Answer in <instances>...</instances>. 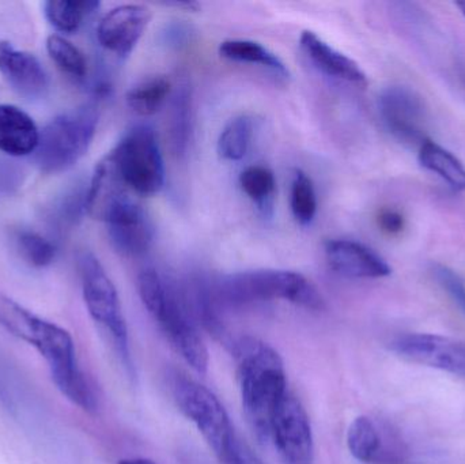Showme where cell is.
Segmentation results:
<instances>
[{
	"instance_id": "9a60e30c",
	"label": "cell",
	"mask_w": 465,
	"mask_h": 464,
	"mask_svg": "<svg viewBox=\"0 0 465 464\" xmlns=\"http://www.w3.org/2000/svg\"><path fill=\"white\" fill-rule=\"evenodd\" d=\"M0 74L18 94L30 100L45 97L49 78L40 60L10 43H0Z\"/></svg>"
},
{
	"instance_id": "83f0119b",
	"label": "cell",
	"mask_w": 465,
	"mask_h": 464,
	"mask_svg": "<svg viewBox=\"0 0 465 464\" xmlns=\"http://www.w3.org/2000/svg\"><path fill=\"white\" fill-rule=\"evenodd\" d=\"M379 432L368 417H357L347 430V447L355 459L362 463L373 462L380 451Z\"/></svg>"
},
{
	"instance_id": "d6986e66",
	"label": "cell",
	"mask_w": 465,
	"mask_h": 464,
	"mask_svg": "<svg viewBox=\"0 0 465 464\" xmlns=\"http://www.w3.org/2000/svg\"><path fill=\"white\" fill-rule=\"evenodd\" d=\"M188 310L198 326L210 334L223 337V324L220 318V301L215 293L214 281L204 275H191L182 286Z\"/></svg>"
},
{
	"instance_id": "cb8c5ba5",
	"label": "cell",
	"mask_w": 465,
	"mask_h": 464,
	"mask_svg": "<svg viewBox=\"0 0 465 464\" xmlns=\"http://www.w3.org/2000/svg\"><path fill=\"white\" fill-rule=\"evenodd\" d=\"M173 84L163 75L150 76L131 87L127 93V104L141 116H153L171 98Z\"/></svg>"
},
{
	"instance_id": "d590c367",
	"label": "cell",
	"mask_w": 465,
	"mask_h": 464,
	"mask_svg": "<svg viewBox=\"0 0 465 464\" xmlns=\"http://www.w3.org/2000/svg\"><path fill=\"white\" fill-rule=\"evenodd\" d=\"M119 464H157L147 458H130V459L120 460Z\"/></svg>"
},
{
	"instance_id": "4fadbf2b",
	"label": "cell",
	"mask_w": 465,
	"mask_h": 464,
	"mask_svg": "<svg viewBox=\"0 0 465 464\" xmlns=\"http://www.w3.org/2000/svg\"><path fill=\"white\" fill-rule=\"evenodd\" d=\"M105 223L112 247L125 258L143 256L154 242V225L134 199L114 212Z\"/></svg>"
},
{
	"instance_id": "7c38bea8",
	"label": "cell",
	"mask_w": 465,
	"mask_h": 464,
	"mask_svg": "<svg viewBox=\"0 0 465 464\" xmlns=\"http://www.w3.org/2000/svg\"><path fill=\"white\" fill-rule=\"evenodd\" d=\"M150 21L152 13L144 5H123L112 8L98 24V43L116 56H128L138 45Z\"/></svg>"
},
{
	"instance_id": "52a82bcc",
	"label": "cell",
	"mask_w": 465,
	"mask_h": 464,
	"mask_svg": "<svg viewBox=\"0 0 465 464\" xmlns=\"http://www.w3.org/2000/svg\"><path fill=\"white\" fill-rule=\"evenodd\" d=\"M169 390L179 410L198 428L221 462H225L238 440L231 419L217 395L177 370L169 375Z\"/></svg>"
},
{
	"instance_id": "30bf717a",
	"label": "cell",
	"mask_w": 465,
	"mask_h": 464,
	"mask_svg": "<svg viewBox=\"0 0 465 464\" xmlns=\"http://www.w3.org/2000/svg\"><path fill=\"white\" fill-rule=\"evenodd\" d=\"M379 112L388 133L409 144L426 141V108L422 98L406 86L387 87L379 97Z\"/></svg>"
},
{
	"instance_id": "d6a6232c",
	"label": "cell",
	"mask_w": 465,
	"mask_h": 464,
	"mask_svg": "<svg viewBox=\"0 0 465 464\" xmlns=\"http://www.w3.org/2000/svg\"><path fill=\"white\" fill-rule=\"evenodd\" d=\"M161 37L169 48L180 49L193 41V30L185 22L174 21L163 27Z\"/></svg>"
},
{
	"instance_id": "4316f807",
	"label": "cell",
	"mask_w": 465,
	"mask_h": 464,
	"mask_svg": "<svg viewBox=\"0 0 465 464\" xmlns=\"http://www.w3.org/2000/svg\"><path fill=\"white\" fill-rule=\"evenodd\" d=\"M46 51L52 62L65 75L75 81H84L87 76V60L81 49L76 48L62 35H52L46 40Z\"/></svg>"
},
{
	"instance_id": "6da1fadb",
	"label": "cell",
	"mask_w": 465,
	"mask_h": 464,
	"mask_svg": "<svg viewBox=\"0 0 465 464\" xmlns=\"http://www.w3.org/2000/svg\"><path fill=\"white\" fill-rule=\"evenodd\" d=\"M0 327L32 346L48 365L52 381L74 406L94 413L97 397L76 356L75 342L67 330L35 315L0 291Z\"/></svg>"
},
{
	"instance_id": "ffe728a7",
	"label": "cell",
	"mask_w": 465,
	"mask_h": 464,
	"mask_svg": "<svg viewBox=\"0 0 465 464\" xmlns=\"http://www.w3.org/2000/svg\"><path fill=\"white\" fill-rule=\"evenodd\" d=\"M193 89L190 82L182 79L171 95L168 133L172 152L177 158H185L193 141Z\"/></svg>"
},
{
	"instance_id": "f546056e",
	"label": "cell",
	"mask_w": 465,
	"mask_h": 464,
	"mask_svg": "<svg viewBox=\"0 0 465 464\" xmlns=\"http://www.w3.org/2000/svg\"><path fill=\"white\" fill-rule=\"evenodd\" d=\"M87 188L76 187L54 202L49 210V221L60 231L78 225L86 210Z\"/></svg>"
},
{
	"instance_id": "f1b7e54d",
	"label": "cell",
	"mask_w": 465,
	"mask_h": 464,
	"mask_svg": "<svg viewBox=\"0 0 465 464\" xmlns=\"http://www.w3.org/2000/svg\"><path fill=\"white\" fill-rule=\"evenodd\" d=\"M290 206L292 217L300 225L308 226L313 222L317 212L316 190L311 177L301 169L292 174Z\"/></svg>"
},
{
	"instance_id": "44dd1931",
	"label": "cell",
	"mask_w": 465,
	"mask_h": 464,
	"mask_svg": "<svg viewBox=\"0 0 465 464\" xmlns=\"http://www.w3.org/2000/svg\"><path fill=\"white\" fill-rule=\"evenodd\" d=\"M220 54L231 62L264 68L275 74L278 78L287 79L290 76L289 68L282 62L281 57L257 41L245 38L223 41L220 45Z\"/></svg>"
},
{
	"instance_id": "d4e9b609",
	"label": "cell",
	"mask_w": 465,
	"mask_h": 464,
	"mask_svg": "<svg viewBox=\"0 0 465 464\" xmlns=\"http://www.w3.org/2000/svg\"><path fill=\"white\" fill-rule=\"evenodd\" d=\"M14 247L29 266L45 269L57 258L54 242L33 229H18L13 236Z\"/></svg>"
},
{
	"instance_id": "8fae6325",
	"label": "cell",
	"mask_w": 465,
	"mask_h": 464,
	"mask_svg": "<svg viewBox=\"0 0 465 464\" xmlns=\"http://www.w3.org/2000/svg\"><path fill=\"white\" fill-rule=\"evenodd\" d=\"M391 349L401 359L465 378V342L434 334L396 338Z\"/></svg>"
},
{
	"instance_id": "2e32d148",
	"label": "cell",
	"mask_w": 465,
	"mask_h": 464,
	"mask_svg": "<svg viewBox=\"0 0 465 464\" xmlns=\"http://www.w3.org/2000/svg\"><path fill=\"white\" fill-rule=\"evenodd\" d=\"M130 188L125 185L116 166L106 155L93 173L87 187V214L94 220L106 222L120 206L131 201Z\"/></svg>"
},
{
	"instance_id": "ba28073f",
	"label": "cell",
	"mask_w": 465,
	"mask_h": 464,
	"mask_svg": "<svg viewBox=\"0 0 465 464\" xmlns=\"http://www.w3.org/2000/svg\"><path fill=\"white\" fill-rule=\"evenodd\" d=\"M108 155L133 193L152 196L163 190L165 166L157 135L150 125H134Z\"/></svg>"
},
{
	"instance_id": "1f68e13d",
	"label": "cell",
	"mask_w": 465,
	"mask_h": 464,
	"mask_svg": "<svg viewBox=\"0 0 465 464\" xmlns=\"http://www.w3.org/2000/svg\"><path fill=\"white\" fill-rule=\"evenodd\" d=\"M433 274L437 282L450 294L456 305L465 315V283L450 267L436 264L433 266Z\"/></svg>"
},
{
	"instance_id": "4dcf8cb0",
	"label": "cell",
	"mask_w": 465,
	"mask_h": 464,
	"mask_svg": "<svg viewBox=\"0 0 465 464\" xmlns=\"http://www.w3.org/2000/svg\"><path fill=\"white\" fill-rule=\"evenodd\" d=\"M240 185L252 202L265 209L275 195V174L267 166H249L240 174Z\"/></svg>"
},
{
	"instance_id": "ac0fdd59",
	"label": "cell",
	"mask_w": 465,
	"mask_h": 464,
	"mask_svg": "<svg viewBox=\"0 0 465 464\" xmlns=\"http://www.w3.org/2000/svg\"><path fill=\"white\" fill-rule=\"evenodd\" d=\"M40 130L26 112L11 104H0V152L10 157L35 154Z\"/></svg>"
},
{
	"instance_id": "8d00e7d4",
	"label": "cell",
	"mask_w": 465,
	"mask_h": 464,
	"mask_svg": "<svg viewBox=\"0 0 465 464\" xmlns=\"http://www.w3.org/2000/svg\"><path fill=\"white\" fill-rule=\"evenodd\" d=\"M456 5H458V7L460 8L461 14H463V16L465 18V0L464 2L456 3Z\"/></svg>"
},
{
	"instance_id": "3957f363",
	"label": "cell",
	"mask_w": 465,
	"mask_h": 464,
	"mask_svg": "<svg viewBox=\"0 0 465 464\" xmlns=\"http://www.w3.org/2000/svg\"><path fill=\"white\" fill-rule=\"evenodd\" d=\"M138 291L147 312L154 319L172 348L198 373L209 368V350L198 324L188 310L183 289L155 269H144L138 277Z\"/></svg>"
},
{
	"instance_id": "8992f818",
	"label": "cell",
	"mask_w": 465,
	"mask_h": 464,
	"mask_svg": "<svg viewBox=\"0 0 465 464\" xmlns=\"http://www.w3.org/2000/svg\"><path fill=\"white\" fill-rule=\"evenodd\" d=\"M78 270L87 312L106 332L127 372L133 373L130 335L116 286L97 256L90 251L79 253Z\"/></svg>"
},
{
	"instance_id": "5b68a950",
	"label": "cell",
	"mask_w": 465,
	"mask_h": 464,
	"mask_svg": "<svg viewBox=\"0 0 465 464\" xmlns=\"http://www.w3.org/2000/svg\"><path fill=\"white\" fill-rule=\"evenodd\" d=\"M95 104H86L52 119L40 131L35 163L45 174H59L75 166L89 152L97 133Z\"/></svg>"
},
{
	"instance_id": "484cf974",
	"label": "cell",
	"mask_w": 465,
	"mask_h": 464,
	"mask_svg": "<svg viewBox=\"0 0 465 464\" xmlns=\"http://www.w3.org/2000/svg\"><path fill=\"white\" fill-rule=\"evenodd\" d=\"M253 119L240 114L226 124L218 139V153L226 161H241L245 157L253 138Z\"/></svg>"
},
{
	"instance_id": "7402d4cb",
	"label": "cell",
	"mask_w": 465,
	"mask_h": 464,
	"mask_svg": "<svg viewBox=\"0 0 465 464\" xmlns=\"http://www.w3.org/2000/svg\"><path fill=\"white\" fill-rule=\"evenodd\" d=\"M418 160L426 171L441 177L456 193L465 191L464 163L450 150L426 139L420 146Z\"/></svg>"
},
{
	"instance_id": "836d02e7",
	"label": "cell",
	"mask_w": 465,
	"mask_h": 464,
	"mask_svg": "<svg viewBox=\"0 0 465 464\" xmlns=\"http://www.w3.org/2000/svg\"><path fill=\"white\" fill-rule=\"evenodd\" d=\"M379 225L382 231L390 234H398L403 231L404 218L395 210H384L379 215Z\"/></svg>"
},
{
	"instance_id": "603a6c76",
	"label": "cell",
	"mask_w": 465,
	"mask_h": 464,
	"mask_svg": "<svg viewBox=\"0 0 465 464\" xmlns=\"http://www.w3.org/2000/svg\"><path fill=\"white\" fill-rule=\"evenodd\" d=\"M100 7L95 0H49L44 3L46 21L60 33H75L87 16Z\"/></svg>"
},
{
	"instance_id": "9c48e42d",
	"label": "cell",
	"mask_w": 465,
	"mask_h": 464,
	"mask_svg": "<svg viewBox=\"0 0 465 464\" xmlns=\"http://www.w3.org/2000/svg\"><path fill=\"white\" fill-rule=\"evenodd\" d=\"M270 441L283 464H313L314 439L308 413L294 395L287 392L271 425Z\"/></svg>"
},
{
	"instance_id": "7a4b0ae2",
	"label": "cell",
	"mask_w": 465,
	"mask_h": 464,
	"mask_svg": "<svg viewBox=\"0 0 465 464\" xmlns=\"http://www.w3.org/2000/svg\"><path fill=\"white\" fill-rule=\"evenodd\" d=\"M243 413L257 439L270 441L271 425L287 395V378L281 356L262 341L240 338L232 345Z\"/></svg>"
},
{
	"instance_id": "277c9868",
	"label": "cell",
	"mask_w": 465,
	"mask_h": 464,
	"mask_svg": "<svg viewBox=\"0 0 465 464\" xmlns=\"http://www.w3.org/2000/svg\"><path fill=\"white\" fill-rule=\"evenodd\" d=\"M214 286L221 305L243 307L282 300L305 310L322 311L325 308L324 297L314 283L300 272L287 270L235 272L218 278Z\"/></svg>"
},
{
	"instance_id": "e575fe53",
	"label": "cell",
	"mask_w": 465,
	"mask_h": 464,
	"mask_svg": "<svg viewBox=\"0 0 465 464\" xmlns=\"http://www.w3.org/2000/svg\"><path fill=\"white\" fill-rule=\"evenodd\" d=\"M166 5H174V7L185 8V10H188V11H196L199 8L198 3H193V2L166 3Z\"/></svg>"
},
{
	"instance_id": "5bb4252c",
	"label": "cell",
	"mask_w": 465,
	"mask_h": 464,
	"mask_svg": "<svg viewBox=\"0 0 465 464\" xmlns=\"http://www.w3.org/2000/svg\"><path fill=\"white\" fill-rule=\"evenodd\" d=\"M324 251L331 269L343 277L377 280L392 274L388 262L362 242L346 239L330 240L325 242Z\"/></svg>"
},
{
	"instance_id": "e0dca14e",
	"label": "cell",
	"mask_w": 465,
	"mask_h": 464,
	"mask_svg": "<svg viewBox=\"0 0 465 464\" xmlns=\"http://www.w3.org/2000/svg\"><path fill=\"white\" fill-rule=\"evenodd\" d=\"M300 45L312 64L331 78L349 84H363L368 78L355 60L333 48L327 41L322 40L317 33L303 30L300 37Z\"/></svg>"
}]
</instances>
